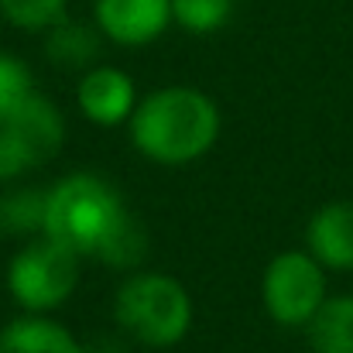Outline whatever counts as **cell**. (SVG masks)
Here are the masks:
<instances>
[{"label": "cell", "instance_id": "6da1fadb", "mask_svg": "<svg viewBox=\"0 0 353 353\" xmlns=\"http://www.w3.org/2000/svg\"><path fill=\"white\" fill-rule=\"evenodd\" d=\"M45 236L123 274L148 257V230L100 172H69L45 185Z\"/></svg>", "mask_w": 353, "mask_h": 353}, {"label": "cell", "instance_id": "7a4b0ae2", "mask_svg": "<svg viewBox=\"0 0 353 353\" xmlns=\"http://www.w3.org/2000/svg\"><path fill=\"white\" fill-rule=\"evenodd\" d=\"M223 134L220 103L196 86H161L141 97L127 123L130 148L158 168L203 161Z\"/></svg>", "mask_w": 353, "mask_h": 353}, {"label": "cell", "instance_id": "3957f363", "mask_svg": "<svg viewBox=\"0 0 353 353\" xmlns=\"http://www.w3.org/2000/svg\"><path fill=\"white\" fill-rule=\"evenodd\" d=\"M196 319L189 288L165 271L137 268L120 281L114 295V323L120 336L144 350L179 347Z\"/></svg>", "mask_w": 353, "mask_h": 353}, {"label": "cell", "instance_id": "277c9868", "mask_svg": "<svg viewBox=\"0 0 353 353\" xmlns=\"http://www.w3.org/2000/svg\"><path fill=\"white\" fill-rule=\"evenodd\" d=\"M83 281V257L52 236L21 240L7 261L3 285L17 312L55 316Z\"/></svg>", "mask_w": 353, "mask_h": 353}, {"label": "cell", "instance_id": "5b68a950", "mask_svg": "<svg viewBox=\"0 0 353 353\" xmlns=\"http://www.w3.org/2000/svg\"><path fill=\"white\" fill-rule=\"evenodd\" d=\"M65 144V117L59 103L34 90L10 117L0 123V185L24 182Z\"/></svg>", "mask_w": 353, "mask_h": 353}, {"label": "cell", "instance_id": "8992f818", "mask_svg": "<svg viewBox=\"0 0 353 353\" xmlns=\"http://www.w3.org/2000/svg\"><path fill=\"white\" fill-rule=\"evenodd\" d=\"M330 299V271L305 250H281L261 274V305L281 330H305Z\"/></svg>", "mask_w": 353, "mask_h": 353}, {"label": "cell", "instance_id": "52a82bcc", "mask_svg": "<svg viewBox=\"0 0 353 353\" xmlns=\"http://www.w3.org/2000/svg\"><path fill=\"white\" fill-rule=\"evenodd\" d=\"M137 103H141L137 83L120 65L97 62L83 76H76V110L93 127H103V130L127 127Z\"/></svg>", "mask_w": 353, "mask_h": 353}, {"label": "cell", "instance_id": "ba28073f", "mask_svg": "<svg viewBox=\"0 0 353 353\" xmlns=\"http://www.w3.org/2000/svg\"><path fill=\"white\" fill-rule=\"evenodd\" d=\"M93 24L114 48H148L175 28L172 0H93Z\"/></svg>", "mask_w": 353, "mask_h": 353}, {"label": "cell", "instance_id": "9c48e42d", "mask_svg": "<svg viewBox=\"0 0 353 353\" xmlns=\"http://www.w3.org/2000/svg\"><path fill=\"white\" fill-rule=\"evenodd\" d=\"M305 250L330 271H353V199L323 203L305 223Z\"/></svg>", "mask_w": 353, "mask_h": 353}, {"label": "cell", "instance_id": "30bf717a", "mask_svg": "<svg viewBox=\"0 0 353 353\" xmlns=\"http://www.w3.org/2000/svg\"><path fill=\"white\" fill-rule=\"evenodd\" d=\"M103 34L100 28L90 21H79L72 14H65L59 24H52L45 34H41V52L48 59V65L62 69V72H72V76H83L86 69H93L103 55Z\"/></svg>", "mask_w": 353, "mask_h": 353}, {"label": "cell", "instance_id": "8fae6325", "mask_svg": "<svg viewBox=\"0 0 353 353\" xmlns=\"http://www.w3.org/2000/svg\"><path fill=\"white\" fill-rule=\"evenodd\" d=\"M0 353H86V343L55 316L17 312L0 326Z\"/></svg>", "mask_w": 353, "mask_h": 353}, {"label": "cell", "instance_id": "7c38bea8", "mask_svg": "<svg viewBox=\"0 0 353 353\" xmlns=\"http://www.w3.org/2000/svg\"><path fill=\"white\" fill-rule=\"evenodd\" d=\"M45 234V189L24 182L0 185V236L31 240Z\"/></svg>", "mask_w": 353, "mask_h": 353}, {"label": "cell", "instance_id": "4fadbf2b", "mask_svg": "<svg viewBox=\"0 0 353 353\" xmlns=\"http://www.w3.org/2000/svg\"><path fill=\"white\" fill-rule=\"evenodd\" d=\"M312 353H353V292L330 295L305 326Z\"/></svg>", "mask_w": 353, "mask_h": 353}, {"label": "cell", "instance_id": "5bb4252c", "mask_svg": "<svg viewBox=\"0 0 353 353\" xmlns=\"http://www.w3.org/2000/svg\"><path fill=\"white\" fill-rule=\"evenodd\" d=\"M236 0H172V21L185 34H216L234 21Z\"/></svg>", "mask_w": 353, "mask_h": 353}, {"label": "cell", "instance_id": "9a60e30c", "mask_svg": "<svg viewBox=\"0 0 353 353\" xmlns=\"http://www.w3.org/2000/svg\"><path fill=\"white\" fill-rule=\"evenodd\" d=\"M69 14V0H0V17L14 31L45 34Z\"/></svg>", "mask_w": 353, "mask_h": 353}, {"label": "cell", "instance_id": "2e32d148", "mask_svg": "<svg viewBox=\"0 0 353 353\" xmlns=\"http://www.w3.org/2000/svg\"><path fill=\"white\" fill-rule=\"evenodd\" d=\"M34 90H38V83H34L31 65L14 52H0V123L10 117Z\"/></svg>", "mask_w": 353, "mask_h": 353}]
</instances>
